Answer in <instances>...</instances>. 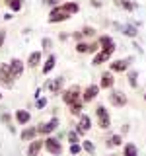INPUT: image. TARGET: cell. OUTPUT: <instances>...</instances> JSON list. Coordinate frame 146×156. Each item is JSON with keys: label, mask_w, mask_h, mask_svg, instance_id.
I'll return each instance as SVG.
<instances>
[{"label": "cell", "mask_w": 146, "mask_h": 156, "mask_svg": "<svg viewBox=\"0 0 146 156\" xmlns=\"http://www.w3.org/2000/svg\"><path fill=\"white\" fill-rule=\"evenodd\" d=\"M96 115H97V123H99L101 129H109L111 127V115H109V111H107L103 105H97Z\"/></svg>", "instance_id": "6da1fadb"}, {"label": "cell", "mask_w": 146, "mask_h": 156, "mask_svg": "<svg viewBox=\"0 0 146 156\" xmlns=\"http://www.w3.org/2000/svg\"><path fill=\"white\" fill-rule=\"evenodd\" d=\"M43 146H45L51 154H55V156L62 154V144H61L58 139H55V136H47V139L43 140Z\"/></svg>", "instance_id": "7a4b0ae2"}, {"label": "cell", "mask_w": 146, "mask_h": 156, "mask_svg": "<svg viewBox=\"0 0 146 156\" xmlns=\"http://www.w3.org/2000/svg\"><path fill=\"white\" fill-rule=\"evenodd\" d=\"M0 84L4 88H12L14 86V76H12V72H10L8 65H0Z\"/></svg>", "instance_id": "3957f363"}, {"label": "cell", "mask_w": 146, "mask_h": 156, "mask_svg": "<svg viewBox=\"0 0 146 156\" xmlns=\"http://www.w3.org/2000/svg\"><path fill=\"white\" fill-rule=\"evenodd\" d=\"M80 94H82L80 88H78V86H72V88H68L66 92H62V101L70 105V104H74V101L80 100Z\"/></svg>", "instance_id": "277c9868"}, {"label": "cell", "mask_w": 146, "mask_h": 156, "mask_svg": "<svg viewBox=\"0 0 146 156\" xmlns=\"http://www.w3.org/2000/svg\"><path fill=\"white\" fill-rule=\"evenodd\" d=\"M68 18H70V16H68V14H66L61 6H55V8L51 10V14H49V22H51V23L64 22V20H68Z\"/></svg>", "instance_id": "5b68a950"}, {"label": "cell", "mask_w": 146, "mask_h": 156, "mask_svg": "<svg viewBox=\"0 0 146 156\" xmlns=\"http://www.w3.org/2000/svg\"><path fill=\"white\" fill-rule=\"evenodd\" d=\"M62 86H64V78L62 76H57V78H53V80H49L45 84V88L51 94H58V92L62 90Z\"/></svg>", "instance_id": "8992f818"}, {"label": "cell", "mask_w": 146, "mask_h": 156, "mask_svg": "<svg viewBox=\"0 0 146 156\" xmlns=\"http://www.w3.org/2000/svg\"><path fill=\"white\" fill-rule=\"evenodd\" d=\"M8 66H10V72H12L14 80L23 74V61H19V58H12V61L8 62Z\"/></svg>", "instance_id": "52a82bcc"}, {"label": "cell", "mask_w": 146, "mask_h": 156, "mask_svg": "<svg viewBox=\"0 0 146 156\" xmlns=\"http://www.w3.org/2000/svg\"><path fill=\"white\" fill-rule=\"evenodd\" d=\"M109 101H111V105H115V107H123L127 104V96L119 90H113L109 94Z\"/></svg>", "instance_id": "ba28073f"}, {"label": "cell", "mask_w": 146, "mask_h": 156, "mask_svg": "<svg viewBox=\"0 0 146 156\" xmlns=\"http://www.w3.org/2000/svg\"><path fill=\"white\" fill-rule=\"evenodd\" d=\"M58 127V119L57 117H53V119H49L47 123H43V125H39L37 127V133H41V135H49V133H53Z\"/></svg>", "instance_id": "9c48e42d"}, {"label": "cell", "mask_w": 146, "mask_h": 156, "mask_svg": "<svg viewBox=\"0 0 146 156\" xmlns=\"http://www.w3.org/2000/svg\"><path fill=\"white\" fill-rule=\"evenodd\" d=\"M92 127V119L90 115H80V121H78V127H76V133L78 135H86Z\"/></svg>", "instance_id": "30bf717a"}, {"label": "cell", "mask_w": 146, "mask_h": 156, "mask_svg": "<svg viewBox=\"0 0 146 156\" xmlns=\"http://www.w3.org/2000/svg\"><path fill=\"white\" fill-rule=\"evenodd\" d=\"M97 43H99L101 51H107V53H111V55L115 53V41H113V39H111L109 35H101Z\"/></svg>", "instance_id": "8fae6325"}, {"label": "cell", "mask_w": 146, "mask_h": 156, "mask_svg": "<svg viewBox=\"0 0 146 156\" xmlns=\"http://www.w3.org/2000/svg\"><path fill=\"white\" fill-rule=\"evenodd\" d=\"M115 84V78L111 72H103L101 74V82H99V88H105V90H109V88H113Z\"/></svg>", "instance_id": "7c38bea8"}, {"label": "cell", "mask_w": 146, "mask_h": 156, "mask_svg": "<svg viewBox=\"0 0 146 156\" xmlns=\"http://www.w3.org/2000/svg\"><path fill=\"white\" fill-rule=\"evenodd\" d=\"M97 92H99V86H94V84L88 86L84 90V94H82V100H84V101H92L97 96Z\"/></svg>", "instance_id": "4fadbf2b"}, {"label": "cell", "mask_w": 146, "mask_h": 156, "mask_svg": "<svg viewBox=\"0 0 146 156\" xmlns=\"http://www.w3.org/2000/svg\"><path fill=\"white\" fill-rule=\"evenodd\" d=\"M61 8L64 10V12L68 14V16H72V14H78V10H80V4H78V2H74V0H70V2H64Z\"/></svg>", "instance_id": "5bb4252c"}, {"label": "cell", "mask_w": 146, "mask_h": 156, "mask_svg": "<svg viewBox=\"0 0 146 156\" xmlns=\"http://www.w3.org/2000/svg\"><path fill=\"white\" fill-rule=\"evenodd\" d=\"M39 62H41V53H39V51L29 53V57H27V66H29V68H35V66H39Z\"/></svg>", "instance_id": "9a60e30c"}, {"label": "cell", "mask_w": 146, "mask_h": 156, "mask_svg": "<svg viewBox=\"0 0 146 156\" xmlns=\"http://www.w3.org/2000/svg\"><path fill=\"white\" fill-rule=\"evenodd\" d=\"M129 68V61H113L111 62V72H125Z\"/></svg>", "instance_id": "2e32d148"}, {"label": "cell", "mask_w": 146, "mask_h": 156, "mask_svg": "<svg viewBox=\"0 0 146 156\" xmlns=\"http://www.w3.org/2000/svg\"><path fill=\"white\" fill-rule=\"evenodd\" d=\"M29 119H31V113H29V111H26V109H18L16 111V121L19 125L29 123Z\"/></svg>", "instance_id": "e0dca14e"}, {"label": "cell", "mask_w": 146, "mask_h": 156, "mask_svg": "<svg viewBox=\"0 0 146 156\" xmlns=\"http://www.w3.org/2000/svg\"><path fill=\"white\" fill-rule=\"evenodd\" d=\"M41 148H43V140H35V139H33L31 144H29V148H27V154L29 156H37Z\"/></svg>", "instance_id": "ac0fdd59"}, {"label": "cell", "mask_w": 146, "mask_h": 156, "mask_svg": "<svg viewBox=\"0 0 146 156\" xmlns=\"http://www.w3.org/2000/svg\"><path fill=\"white\" fill-rule=\"evenodd\" d=\"M109 57H111V53H107V51H97L96 57H94V65H101V62L109 61Z\"/></svg>", "instance_id": "d6986e66"}, {"label": "cell", "mask_w": 146, "mask_h": 156, "mask_svg": "<svg viewBox=\"0 0 146 156\" xmlns=\"http://www.w3.org/2000/svg\"><path fill=\"white\" fill-rule=\"evenodd\" d=\"M55 61H57V57H55V55H49L47 62H45V65H43V68H41L43 74H49V72H51L53 68H55Z\"/></svg>", "instance_id": "ffe728a7"}, {"label": "cell", "mask_w": 146, "mask_h": 156, "mask_svg": "<svg viewBox=\"0 0 146 156\" xmlns=\"http://www.w3.org/2000/svg\"><path fill=\"white\" fill-rule=\"evenodd\" d=\"M35 135H37L35 127H27V129H23V133H22V140H33Z\"/></svg>", "instance_id": "44dd1931"}, {"label": "cell", "mask_w": 146, "mask_h": 156, "mask_svg": "<svg viewBox=\"0 0 146 156\" xmlns=\"http://www.w3.org/2000/svg\"><path fill=\"white\" fill-rule=\"evenodd\" d=\"M123 156H138V150H136V146L133 143H129V144H125Z\"/></svg>", "instance_id": "7402d4cb"}, {"label": "cell", "mask_w": 146, "mask_h": 156, "mask_svg": "<svg viewBox=\"0 0 146 156\" xmlns=\"http://www.w3.org/2000/svg\"><path fill=\"white\" fill-rule=\"evenodd\" d=\"M121 144H123L121 135H113L111 139H107V146H121Z\"/></svg>", "instance_id": "603a6c76"}, {"label": "cell", "mask_w": 146, "mask_h": 156, "mask_svg": "<svg viewBox=\"0 0 146 156\" xmlns=\"http://www.w3.org/2000/svg\"><path fill=\"white\" fill-rule=\"evenodd\" d=\"M70 113L72 115H80L82 113V101L80 100L74 101V104H70Z\"/></svg>", "instance_id": "cb8c5ba5"}, {"label": "cell", "mask_w": 146, "mask_h": 156, "mask_svg": "<svg viewBox=\"0 0 146 156\" xmlns=\"http://www.w3.org/2000/svg\"><path fill=\"white\" fill-rule=\"evenodd\" d=\"M117 4H119V6H123L125 10H129V12H130V10H136V4L130 2V0H119Z\"/></svg>", "instance_id": "d4e9b609"}, {"label": "cell", "mask_w": 146, "mask_h": 156, "mask_svg": "<svg viewBox=\"0 0 146 156\" xmlns=\"http://www.w3.org/2000/svg\"><path fill=\"white\" fill-rule=\"evenodd\" d=\"M8 6L12 12H19L22 10V0H8Z\"/></svg>", "instance_id": "484cf974"}, {"label": "cell", "mask_w": 146, "mask_h": 156, "mask_svg": "<svg viewBox=\"0 0 146 156\" xmlns=\"http://www.w3.org/2000/svg\"><path fill=\"white\" fill-rule=\"evenodd\" d=\"M123 33H125L127 37H136V33H138V31H136L134 26H125L123 27Z\"/></svg>", "instance_id": "4316f807"}, {"label": "cell", "mask_w": 146, "mask_h": 156, "mask_svg": "<svg viewBox=\"0 0 146 156\" xmlns=\"http://www.w3.org/2000/svg\"><path fill=\"white\" fill-rule=\"evenodd\" d=\"M129 84L130 86H133V88H136V86H138V72H129Z\"/></svg>", "instance_id": "83f0119b"}, {"label": "cell", "mask_w": 146, "mask_h": 156, "mask_svg": "<svg viewBox=\"0 0 146 156\" xmlns=\"http://www.w3.org/2000/svg\"><path fill=\"white\" fill-rule=\"evenodd\" d=\"M0 119H2L4 123L8 125V129L12 131V133H16V129H14V125H12V119H10V115H8V113H2V115H0Z\"/></svg>", "instance_id": "f1b7e54d"}, {"label": "cell", "mask_w": 146, "mask_h": 156, "mask_svg": "<svg viewBox=\"0 0 146 156\" xmlns=\"http://www.w3.org/2000/svg\"><path fill=\"white\" fill-rule=\"evenodd\" d=\"M82 148H84L86 152H90V154L96 152V146H94V143H92V140H84V146H82Z\"/></svg>", "instance_id": "f546056e"}, {"label": "cell", "mask_w": 146, "mask_h": 156, "mask_svg": "<svg viewBox=\"0 0 146 156\" xmlns=\"http://www.w3.org/2000/svg\"><path fill=\"white\" fill-rule=\"evenodd\" d=\"M82 35H86V37H94V35H96V29H94V27H90V26H86L84 29H82Z\"/></svg>", "instance_id": "4dcf8cb0"}, {"label": "cell", "mask_w": 146, "mask_h": 156, "mask_svg": "<svg viewBox=\"0 0 146 156\" xmlns=\"http://www.w3.org/2000/svg\"><path fill=\"white\" fill-rule=\"evenodd\" d=\"M68 143H70V144L78 143V133H76V131H70V133H68Z\"/></svg>", "instance_id": "1f68e13d"}, {"label": "cell", "mask_w": 146, "mask_h": 156, "mask_svg": "<svg viewBox=\"0 0 146 156\" xmlns=\"http://www.w3.org/2000/svg\"><path fill=\"white\" fill-rule=\"evenodd\" d=\"M88 47H90L88 43H80V41H78V45H76V51H78V53H88Z\"/></svg>", "instance_id": "d6a6232c"}, {"label": "cell", "mask_w": 146, "mask_h": 156, "mask_svg": "<svg viewBox=\"0 0 146 156\" xmlns=\"http://www.w3.org/2000/svg\"><path fill=\"white\" fill-rule=\"evenodd\" d=\"M80 152H82V146L78 144V143H76V144H70V154L76 156V154H80Z\"/></svg>", "instance_id": "836d02e7"}, {"label": "cell", "mask_w": 146, "mask_h": 156, "mask_svg": "<svg viewBox=\"0 0 146 156\" xmlns=\"http://www.w3.org/2000/svg\"><path fill=\"white\" fill-rule=\"evenodd\" d=\"M97 49H99V43H90V47H88V53H97Z\"/></svg>", "instance_id": "e575fe53"}, {"label": "cell", "mask_w": 146, "mask_h": 156, "mask_svg": "<svg viewBox=\"0 0 146 156\" xmlns=\"http://www.w3.org/2000/svg\"><path fill=\"white\" fill-rule=\"evenodd\" d=\"M45 4H47V6H53V8H55V6H58V4H61V0H45Z\"/></svg>", "instance_id": "d590c367"}, {"label": "cell", "mask_w": 146, "mask_h": 156, "mask_svg": "<svg viewBox=\"0 0 146 156\" xmlns=\"http://www.w3.org/2000/svg\"><path fill=\"white\" fill-rule=\"evenodd\" d=\"M41 45H43V49H49V47H51V39H49V37H45V39L41 41Z\"/></svg>", "instance_id": "8d00e7d4"}, {"label": "cell", "mask_w": 146, "mask_h": 156, "mask_svg": "<svg viewBox=\"0 0 146 156\" xmlns=\"http://www.w3.org/2000/svg\"><path fill=\"white\" fill-rule=\"evenodd\" d=\"M47 105V100L45 98H39V101H37V107H45Z\"/></svg>", "instance_id": "74e56055"}, {"label": "cell", "mask_w": 146, "mask_h": 156, "mask_svg": "<svg viewBox=\"0 0 146 156\" xmlns=\"http://www.w3.org/2000/svg\"><path fill=\"white\" fill-rule=\"evenodd\" d=\"M90 4H92V6H96V8H99V6H101L99 0H90Z\"/></svg>", "instance_id": "f35d334b"}, {"label": "cell", "mask_w": 146, "mask_h": 156, "mask_svg": "<svg viewBox=\"0 0 146 156\" xmlns=\"http://www.w3.org/2000/svg\"><path fill=\"white\" fill-rule=\"evenodd\" d=\"M4 37H6V33L0 31V47H2V43H4Z\"/></svg>", "instance_id": "ab89813d"}, {"label": "cell", "mask_w": 146, "mask_h": 156, "mask_svg": "<svg viewBox=\"0 0 146 156\" xmlns=\"http://www.w3.org/2000/svg\"><path fill=\"white\" fill-rule=\"evenodd\" d=\"M144 101H146V94H144Z\"/></svg>", "instance_id": "60d3db41"}, {"label": "cell", "mask_w": 146, "mask_h": 156, "mask_svg": "<svg viewBox=\"0 0 146 156\" xmlns=\"http://www.w3.org/2000/svg\"><path fill=\"white\" fill-rule=\"evenodd\" d=\"M0 100H2V94H0Z\"/></svg>", "instance_id": "b9f144b4"}]
</instances>
